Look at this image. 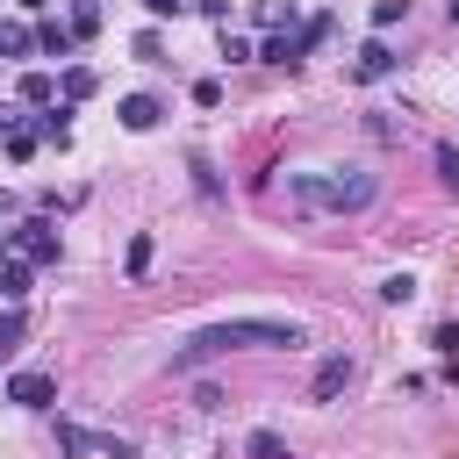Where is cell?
<instances>
[{
    "mask_svg": "<svg viewBox=\"0 0 459 459\" xmlns=\"http://www.w3.org/2000/svg\"><path fill=\"white\" fill-rule=\"evenodd\" d=\"M179 7H186V0H143V14H158V22H165V14H179Z\"/></svg>",
    "mask_w": 459,
    "mask_h": 459,
    "instance_id": "cell-27",
    "label": "cell"
},
{
    "mask_svg": "<svg viewBox=\"0 0 459 459\" xmlns=\"http://www.w3.org/2000/svg\"><path fill=\"white\" fill-rule=\"evenodd\" d=\"M93 29H100V7L79 0V7H72V36H93Z\"/></svg>",
    "mask_w": 459,
    "mask_h": 459,
    "instance_id": "cell-21",
    "label": "cell"
},
{
    "mask_svg": "<svg viewBox=\"0 0 459 459\" xmlns=\"http://www.w3.org/2000/svg\"><path fill=\"white\" fill-rule=\"evenodd\" d=\"M22 294H29V258H0V301L14 308Z\"/></svg>",
    "mask_w": 459,
    "mask_h": 459,
    "instance_id": "cell-10",
    "label": "cell"
},
{
    "mask_svg": "<svg viewBox=\"0 0 459 459\" xmlns=\"http://www.w3.org/2000/svg\"><path fill=\"white\" fill-rule=\"evenodd\" d=\"M280 194L301 215H366L380 201V179L366 165H294Z\"/></svg>",
    "mask_w": 459,
    "mask_h": 459,
    "instance_id": "cell-1",
    "label": "cell"
},
{
    "mask_svg": "<svg viewBox=\"0 0 459 459\" xmlns=\"http://www.w3.org/2000/svg\"><path fill=\"white\" fill-rule=\"evenodd\" d=\"M7 215H14V194H0V222H7Z\"/></svg>",
    "mask_w": 459,
    "mask_h": 459,
    "instance_id": "cell-28",
    "label": "cell"
},
{
    "mask_svg": "<svg viewBox=\"0 0 459 459\" xmlns=\"http://www.w3.org/2000/svg\"><path fill=\"white\" fill-rule=\"evenodd\" d=\"M0 244H7V251H22L29 265H57V258H65V244H57L50 215H29L22 230H0Z\"/></svg>",
    "mask_w": 459,
    "mask_h": 459,
    "instance_id": "cell-3",
    "label": "cell"
},
{
    "mask_svg": "<svg viewBox=\"0 0 459 459\" xmlns=\"http://www.w3.org/2000/svg\"><path fill=\"white\" fill-rule=\"evenodd\" d=\"M72 43H79L72 22H43V29H36V50H43V57H72Z\"/></svg>",
    "mask_w": 459,
    "mask_h": 459,
    "instance_id": "cell-9",
    "label": "cell"
},
{
    "mask_svg": "<svg viewBox=\"0 0 459 459\" xmlns=\"http://www.w3.org/2000/svg\"><path fill=\"white\" fill-rule=\"evenodd\" d=\"M194 409H222V387L215 380H194Z\"/></svg>",
    "mask_w": 459,
    "mask_h": 459,
    "instance_id": "cell-25",
    "label": "cell"
},
{
    "mask_svg": "<svg viewBox=\"0 0 459 459\" xmlns=\"http://www.w3.org/2000/svg\"><path fill=\"white\" fill-rule=\"evenodd\" d=\"M151 258H158V244H151V237H129V251H122V273H129V280H143V273H151Z\"/></svg>",
    "mask_w": 459,
    "mask_h": 459,
    "instance_id": "cell-11",
    "label": "cell"
},
{
    "mask_svg": "<svg viewBox=\"0 0 459 459\" xmlns=\"http://www.w3.org/2000/svg\"><path fill=\"white\" fill-rule=\"evenodd\" d=\"M380 301H394V308L416 301V280H409V273H387V280H380Z\"/></svg>",
    "mask_w": 459,
    "mask_h": 459,
    "instance_id": "cell-18",
    "label": "cell"
},
{
    "mask_svg": "<svg viewBox=\"0 0 459 459\" xmlns=\"http://www.w3.org/2000/svg\"><path fill=\"white\" fill-rule=\"evenodd\" d=\"M194 100L201 108H222V79H194Z\"/></svg>",
    "mask_w": 459,
    "mask_h": 459,
    "instance_id": "cell-24",
    "label": "cell"
},
{
    "mask_svg": "<svg viewBox=\"0 0 459 459\" xmlns=\"http://www.w3.org/2000/svg\"><path fill=\"white\" fill-rule=\"evenodd\" d=\"M93 452H100V459H136V437H115V430H93Z\"/></svg>",
    "mask_w": 459,
    "mask_h": 459,
    "instance_id": "cell-16",
    "label": "cell"
},
{
    "mask_svg": "<svg viewBox=\"0 0 459 459\" xmlns=\"http://www.w3.org/2000/svg\"><path fill=\"white\" fill-rule=\"evenodd\" d=\"M50 93H57L50 72H29V79H22V100H29V108H50Z\"/></svg>",
    "mask_w": 459,
    "mask_h": 459,
    "instance_id": "cell-15",
    "label": "cell"
},
{
    "mask_svg": "<svg viewBox=\"0 0 459 459\" xmlns=\"http://www.w3.org/2000/svg\"><path fill=\"white\" fill-rule=\"evenodd\" d=\"M301 50H308V36H294V29H273L258 57H265V65H301Z\"/></svg>",
    "mask_w": 459,
    "mask_h": 459,
    "instance_id": "cell-8",
    "label": "cell"
},
{
    "mask_svg": "<svg viewBox=\"0 0 459 459\" xmlns=\"http://www.w3.org/2000/svg\"><path fill=\"white\" fill-rule=\"evenodd\" d=\"M7 402H22V409H50V402H57V380H50V373H14V380H7Z\"/></svg>",
    "mask_w": 459,
    "mask_h": 459,
    "instance_id": "cell-6",
    "label": "cell"
},
{
    "mask_svg": "<svg viewBox=\"0 0 459 459\" xmlns=\"http://www.w3.org/2000/svg\"><path fill=\"white\" fill-rule=\"evenodd\" d=\"M244 452H251V459H287L280 430H251V437H244Z\"/></svg>",
    "mask_w": 459,
    "mask_h": 459,
    "instance_id": "cell-17",
    "label": "cell"
},
{
    "mask_svg": "<svg viewBox=\"0 0 459 459\" xmlns=\"http://www.w3.org/2000/svg\"><path fill=\"white\" fill-rule=\"evenodd\" d=\"M57 452L86 459V452H93V430H86V423H57Z\"/></svg>",
    "mask_w": 459,
    "mask_h": 459,
    "instance_id": "cell-14",
    "label": "cell"
},
{
    "mask_svg": "<svg viewBox=\"0 0 459 459\" xmlns=\"http://www.w3.org/2000/svg\"><path fill=\"white\" fill-rule=\"evenodd\" d=\"M437 179L459 194V143H437Z\"/></svg>",
    "mask_w": 459,
    "mask_h": 459,
    "instance_id": "cell-20",
    "label": "cell"
},
{
    "mask_svg": "<svg viewBox=\"0 0 459 459\" xmlns=\"http://www.w3.org/2000/svg\"><path fill=\"white\" fill-rule=\"evenodd\" d=\"M308 330L294 323V316H230V323H208V330H194L179 351H172V373H201L208 359H222V351H237V344H258V351H294Z\"/></svg>",
    "mask_w": 459,
    "mask_h": 459,
    "instance_id": "cell-2",
    "label": "cell"
},
{
    "mask_svg": "<svg viewBox=\"0 0 459 459\" xmlns=\"http://www.w3.org/2000/svg\"><path fill=\"white\" fill-rule=\"evenodd\" d=\"M86 93H93V72H86V65H72V72H65V100H72V108H79V100H86Z\"/></svg>",
    "mask_w": 459,
    "mask_h": 459,
    "instance_id": "cell-19",
    "label": "cell"
},
{
    "mask_svg": "<svg viewBox=\"0 0 459 459\" xmlns=\"http://www.w3.org/2000/svg\"><path fill=\"white\" fill-rule=\"evenodd\" d=\"M36 50V29H22V22H0V57H29Z\"/></svg>",
    "mask_w": 459,
    "mask_h": 459,
    "instance_id": "cell-12",
    "label": "cell"
},
{
    "mask_svg": "<svg viewBox=\"0 0 459 459\" xmlns=\"http://www.w3.org/2000/svg\"><path fill=\"white\" fill-rule=\"evenodd\" d=\"M115 115H122V129H158V115H165V100H158V93H129V100H122Z\"/></svg>",
    "mask_w": 459,
    "mask_h": 459,
    "instance_id": "cell-7",
    "label": "cell"
},
{
    "mask_svg": "<svg viewBox=\"0 0 459 459\" xmlns=\"http://www.w3.org/2000/svg\"><path fill=\"white\" fill-rule=\"evenodd\" d=\"M430 344H437L445 359H459V323H437V330H430Z\"/></svg>",
    "mask_w": 459,
    "mask_h": 459,
    "instance_id": "cell-22",
    "label": "cell"
},
{
    "mask_svg": "<svg viewBox=\"0 0 459 459\" xmlns=\"http://www.w3.org/2000/svg\"><path fill=\"white\" fill-rule=\"evenodd\" d=\"M0 129H7V158H14V165H22V158H36V143H43L36 129H22V122H0Z\"/></svg>",
    "mask_w": 459,
    "mask_h": 459,
    "instance_id": "cell-13",
    "label": "cell"
},
{
    "mask_svg": "<svg viewBox=\"0 0 459 459\" xmlns=\"http://www.w3.org/2000/svg\"><path fill=\"white\" fill-rule=\"evenodd\" d=\"M402 7H409V0H380V7H373V29H394V22H402Z\"/></svg>",
    "mask_w": 459,
    "mask_h": 459,
    "instance_id": "cell-23",
    "label": "cell"
},
{
    "mask_svg": "<svg viewBox=\"0 0 459 459\" xmlns=\"http://www.w3.org/2000/svg\"><path fill=\"white\" fill-rule=\"evenodd\" d=\"M14 337H22V316H14V308H7V316H0V359H7V351H14Z\"/></svg>",
    "mask_w": 459,
    "mask_h": 459,
    "instance_id": "cell-26",
    "label": "cell"
},
{
    "mask_svg": "<svg viewBox=\"0 0 459 459\" xmlns=\"http://www.w3.org/2000/svg\"><path fill=\"white\" fill-rule=\"evenodd\" d=\"M387 72H394V50H387L380 36L351 50V79H359V86H373V79H387Z\"/></svg>",
    "mask_w": 459,
    "mask_h": 459,
    "instance_id": "cell-5",
    "label": "cell"
},
{
    "mask_svg": "<svg viewBox=\"0 0 459 459\" xmlns=\"http://www.w3.org/2000/svg\"><path fill=\"white\" fill-rule=\"evenodd\" d=\"M344 380H351V351H330V359L316 366V380H308V402H337Z\"/></svg>",
    "mask_w": 459,
    "mask_h": 459,
    "instance_id": "cell-4",
    "label": "cell"
},
{
    "mask_svg": "<svg viewBox=\"0 0 459 459\" xmlns=\"http://www.w3.org/2000/svg\"><path fill=\"white\" fill-rule=\"evenodd\" d=\"M22 7H29V14H36V7H43V0H22Z\"/></svg>",
    "mask_w": 459,
    "mask_h": 459,
    "instance_id": "cell-29",
    "label": "cell"
}]
</instances>
